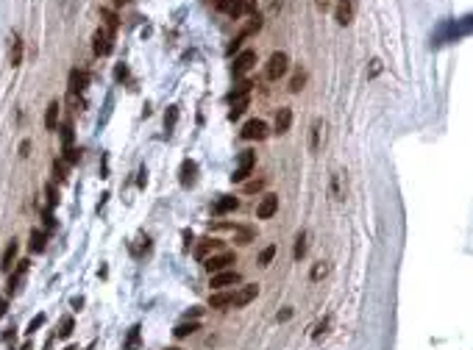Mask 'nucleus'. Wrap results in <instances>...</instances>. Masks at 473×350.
Segmentation results:
<instances>
[{
  "label": "nucleus",
  "instance_id": "34",
  "mask_svg": "<svg viewBox=\"0 0 473 350\" xmlns=\"http://www.w3.org/2000/svg\"><path fill=\"white\" fill-rule=\"evenodd\" d=\"M62 142H64V147L73 145V122H64V128H62Z\"/></svg>",
  "mask_w": 473,
  "mask_h": 350
},
{
  "label": "nucleus",
  "instance_id": "7",
  "mask_svg": "<svg viewBox=\"0 0 473 350\" xmlns=\"http://www.w3.org/2000/svg\"><path fill=\"white\" fill-rule=\"evenodd\" d=\"M256 64V53L253 50H242L240 56L234 58V64H231V73H234V78H242V75L248 73V70Z\"/></svg>",
  "mask_w": 473,
  "mask_h": 350
},
{
  "label": "nucleus",
  "instance_id": "44",
  "mask_svg": "<svg viewBox=\"0 0 473 350\" xmlns=\"http://www.w3.org/2000/svg\"><path fill=\"white\" fill-rule=\"evenodd\" d=\"M370 64H373V67H370V75H378V73H381V61H378V58H373Z\"/></svg>",
  "mask_w": 473,
  "mask_h": 350
},
{
  "label": "nucleus",
  "instance_id": "4",
  "mask_svg": "<svg viewBox=\"0 0 473 350\" xmlns=\"http://www.w3.org/2000/svg\"><path fill=\"white\" fill-rule=\"evenodd\" d=\"M228 264H234V253L231 250H223V253H212V256L203 259V267L215 275V272L228 270Z\"/></svg>",
  "mask_w": 473,
  "mask_h": 350
},
{
  "label": "nucleus",
  "instance_id": "17",
  "mask_svg": "<svg viewBox=\"0 0 473 350\" xmlns=\"http://www.w3.org/2000/svg\"><path fill=\"white\" fill-rule=\"evenodd\" d=\"M14 259H17V239H11L9 245H6V250H3V259H0V270H3V272H11V264H14Z\"/></svg>",
  "mask_w": 473,
  "mask_h": 350
},
{
  "label": "nucleus",
  "instance_id": "19",
  "mask_svg": "<svg viewBox=\"0 0 473 350\" xmlns=\"http://www.w3.org/2000/svg\"><path fill=\"white\" fill-rule=\"evenodd\" d=\"M223 247V242H217V239H200V245H198V250H195V256L203 262L209 253H215V250H220Z\"/></svg>",
  "mask_w": 473,
  "mask_h": 350
},
{
  "label": "nucleus",
  "instance_id": "29",
  "mask_svg": "<svg viewBox=\"0 0 473 350\" xmlns=\"http://www.w3.org/2000/svg\"><path fill=\"white\" fill-rule=\"evenodd\" d=\"M126 350H139V325H134L131 331H128V339H126V345H123Z\"/></svg>",
  "mask_w": 473,
  "mask_h": 350
},
{
  "label": "nucleus",
  "instance_id": "13",
  "mask_svg": "<svg viewBox=\"0 0 473 350\" xmlns=\"http://www.w3.org/2000/svg\"><path fill=\"white\" fill-rule=\"evenodd\" d=\"M179 181H181V186H195V181H198V164H195L192 158H187V162L181 164Z\"/></svg>",
  "mask_w": 473,
  "mask_h": 350
},
{
  "label": "nucleus",
  "instance_id": "12",
  "mask_svg": "<svg viewBox=\"0 0 473 350\" xmlns=\"http://www.w3.org/2000/svg\"><path fill=\"white\" fill-rule=\"evenodd\" d=\"M323 142H326V125H323V120H315L309 128V150L317 153L323 147Z\"/></svg>",
  "mask_w": 473,
  "mask_h": 350
},
{
  "label": "nucleus",
  "instance_id": "41",
  "mask_svg": "<svg viewBox=\"0 0 473 350\" xmlns=\"http://www.w3.org/2000/svg\"><path fill=\"white\" fill-rule=\"evenodd\" d=\"M53 225H56V219H53L50 209H47V211H45V228H47V231H53Z\"/></svg>",
  "mask_w": 473,
  "mask_h": 350
},
{
  "label": "nucleus",
  "instance_id": "38",
  "mask_svg": "<svg viewBox=\"0 0 473 350\" xmlns=\"http://www.w3.org/2000/svg\"><path fill=\"white\" fill-rule=\"evenodd\" d=\"M262 186H264V181H262V178H256V181H248V183H245V192L253 195V192H259Z\"/></svg>",
  "mask_w": 473,
  "mask_h": 350
},
{
  "label": "nucleus",
  "instance_id": "45",
  "mask_svg": "<svg viewBox=\"0 0 473 350\" xmlns=\"http://www.w3.org/2000/svg\"><path fill=\"white\" fill-rule=\"evenodd\" d=\"M326 328H329V317H326V320H323V323H320V325H317V331H315V336H320V334H326Z\"/></svg>",
  "mask_w": 473,
  "mask_h": 350
},
{
  "label": "nucleus",
  "instance_id": "27",
  "mask_svg": "<svg viewBox=\"0 0 473 350\" xmlns=\"http://www.w3.org/2000/svg\"><path fill=\"white\" fill-rule=\"evenodd\" d=\"M326 275H329V262H317L309 272V281H320V278H326Z\"/></svg>",
  "mask_w": 473,
  "mask_h": 350
},
{
  "label": "nucleus",
  "instance_id": "47",
  "mask_svg": "<svg viewBox=\"0 0 473 350\" xmlns=\"http://www.w3.org/2000/svg\"><path fill=\"white\" fill-rule=\"evenodd\" d=\"M145 183H147V170L142 167V170H139V186H145Z\"/></svg>",
  "mask_w": 473,
  "mask_h": 350
},
{
  "label": "nucleus",
  "instance_id": "10",
  "mask_svg": "<svg viewBox=\"0 0 473 350\" xmlns=\"http://www.w3.org/2000/svg\"><path fill=\"white\" fill-rule=\"evenodd\" d=\"M279 211V195H264L262 200H259V206H256V217L259 219H270Z\"/></svg>",
  "mask_w": 473,
  "mask_h": 350
},
{
  "label": "nucleus",
  "instance_id": "16",
  "mask_svg": "<svg viewBox=\"0 0 473 350\" xmlns=\"http://www.w3.org/2000/svg\"><path fill=\"white\" fill-rule=\"evenodd\" d=\"M289 125H292V109L281 106V109L276 111V122H273V128H276V134H287V131H289Z\"/></svg>",
  "mask_w": 473,
  "mask_h": 350
},
{
  "label": "nucleus",
  "instance_id": "40",
  "mask_svg": "<svg viewBox=\"0 0 473 350\" xmlns=\"http://www.w3.org/2000/svg\"><path fill=\"white\" fill-rule=\"evenodd\" d=\"M42 323H45V314H39L37 320H31V325H28V334H34V331H37V328H39V325H42Z\"/></svg>",
  "mask_w": 473,
  "mask_h": 350
},
{
  "label": "nucleus",
  "instance_id": "42",
  "mask_svg": "<svg viewBox=\"0 0 473 350\" xmlns=\"http://www.w3.org/2000/svg\"><path fill=\"white\" fill-rule=\"evenodd\" d=\"M126 75H128V70H126V64H120V67H117V70H114V78H117V81H123V78H126Z\"/></svg>",
  "mask_w": 473,
  "mask_h": 350
},
{
  "label": "nucleus",
  "instance_id": "30",
  "mask_svg": "<svg viewBox=\"0 0 473 350\" xmlns=\"http://www.w3.org/2000/svg\"><path fill=\"white\" fill-rule=\"evenodd\" d=\"M175 120H179V106H170L167 114H164V128H167V134L175 128Z\"/></svg>",
  "mask_w": 473,
  "mask_h": 350
},
{
  "label": "nucleus",
  "instance_id": "32",
  "mask_svg": "<svg viewBox=\"0 0 473 350\" xmlns=\"http://www.w3.org/2000/svg\"><path fill=\"white\" fill-rule=\"evenodd\" d=\"M273 256H276V245L264 247V250L259 253V264H262V267H270V262H273Z\"/></svg>",
  "mask_w": 473,
  "mask_h": 350
},
{
  "label": "nucleus",
  "instance_id": "20",
  "mask_svg": "<svg viewBox=\"0 0 473 350\" xmlns=\"http://www.w3.org/2000/svg\"><path fill=\"white\" fill-rule=\"evenodd\" d=\"M58 109H62V106H58V100H50V103H47V111H45V128H47V131H56Z\"/></svg>",
  "mask_w": 473,
  "mask_h": 350
},
{
  "label": "nucleus",
  "instance_id": "1",
  "mask_svg": "<svg viewBox=\"0 0 473 350\" xmlns=\"http://www.w3.org/2000/svg\"><path fill=\"white\" fill-rule=\"evenodd\" d=\"M289 70V56L284 50H279V53H273V56L268 58V67H264V78L268 81H279L284 73Z\"/></svg>",
  "mask_w": 473,
  "mask_h": 350
},
{
  "label": "nucleus",
  "instance_id": "21",
  "mask_svg": "<svg viewBox=\"0 0 473 350\" xmlns=\"http://www.w3.org/2000/svg\"><path fill=\"white\" fill-rule=\"evenodd\" d=\"M306 256V231H301L298 236H295V247H292V259L295 262H301V259Z\"/></svg>",
  "mask_w": 473,
  "mask_h": 350
},
{
  "label": "nucleus",
  "instance_id": "26",
  "mask_svg": "<svg viewBox=\"0 0 473 350\" xmlns=\"http://www.w3.org/2000/svg\"><path fill=\"white\" fill-rule=\"evenodd\" d=\"M304 84H306V73H304V70H298V73L292 75V81H289V92L298 94L301 89H304Z\"/></svg>",
  "mask_w": 473,
  "mask_h": 350
},
{
  "label": "nucleus",
  "instance_id": "28",
  "mask_svg": "<svg viewBox=\"0 0 473 350\" xmlns=\"http://www.w3.org/2000/svg\"><path fill=\"white\" fill-rule=\"evenodd\" d=\"M251 86H253L251 81H242V84H236V86L231 89V94H228V98H231V100H242L248 92H251Z\"/></svg>",
  "mask_w": 473,
  "mask_h": 350
},
{
  "label": "nucleus",
  "instance_id": "23",
  "mask_svg": "<svg viewBox=\"0 0 473 350\" xmlns=\"http://www.w3.org/2000/svg\"><path fill=\"white\" fill-rule=\"evenodd\" d=\"M236 206H240V203H236V198H220V200L215 203V214H226V211H234Z\"/></svg>",
  "mask_w": 473,
  "mask_h": 350
},
{
  "label": "nucleus",
  "instance_id": "24",
  "mask_svg": "<svg viewBox=\"0 0 473 350\" xmlns=\"http://www.w3.org/2000/svg\"><path fill=\"white\" fill-rule=\"evenodd\" d=\"M31 253H42L45 250V234L42 231H31V242H28Z\"/></svg>",
  "mask_w": 473,
  "mask_h": 350
},
{
  "label": "nucleus",
  "instance_id": "31",
  "mask_svg": "<svg viewBox=\"0 0 473 350\" xmlns=\"http://www.w3.org/2000/svg\"><path fill=\"white\" fill-rule=\"evenodd\" d=\"M100 17L106 20V31H111V34H114V31H117V14H114V11H109V9H100Z\"/></svg>",
  "mask_w": 473,
  "mask_h": 350
},
{
  "label": "nucleus",
  "instance_id": "9",
  "mask_svg": "<svg viewBox=\"0 0 473 350\" xmlns=\"http://www.w3.org/2000/svg\"><path fill=\"white\" fill-rule=\"evenodd\" d=\"M240 136H242V139H248V142L264 139V136H268V125H264V120H248L245 125H242Z\"/></svg>",
  "mask_w": 473,
  "mask_h": 350
},
{
  "label": "nucleus",
  "instance_id": "49",
  "mask_svg": "<svg viewBox=\"0 0 473 350\" xmlns=\"http://www.w3.org/2000/svg\"><path fill=\"white\" fill-rule=\"evenodd\" d=\"M6 308H9V300H6V298H0V317L6 314Z\"/></svg>",
  "mask_w": 473,
  "mask_h": 350
},
{
  "label": "nucleus",
  "instance_id": "6",
  "mask_svg": "<svg viewBox=\"0 0 473 350\" xmlns=\"http://www.w3.org/2000/svg\"><path fill=\"white\" fill-rule=\"evenodd\" d=\"M329 195H331L334 203H342V200H345V173L334 170V173L329 175Z\"/></svg>",
  "mask_w": 473,
  "mask_h": 350
},
{
  "label": "nucleus",
  "instance_id": "11",
  "mask_svg": "<svg viewBox=\"0 0 473 350\" xmlns=\"http://www.w3.org/2000/svg\"><path fill=\"white\" fill-rule=\"evenodd\" d=\"M353 11H357V3L353 0H337V9H334V20L340 25H348L353 20Z\"/></svg>",
  "mask_w": 473,
  "mask_h": 350
},
{
  "label": "nucleus",
  "instance_id": "36",
  "mask_svg": "<svg viewBox=\"0 0 473 350\" xmlns=\"http://www.w3.org/2000/svg\"><path fill=\"white\" fill-rule=\"evenodd\" d=\"M70 334H73V320L64 317V320H62V331H58V336H62V339H67Z\"/></svg>",
  "mask_w": 473,
  "mask_h": 350
},
{
  "label": "nucleus",
  "instance_id": "15",
  "mask_svg": "<svg viewBox=\"0 0 473 350\" xmlns=\"http://www.w3.org/2000/svg\"><path fill=\"white\" fill-rule=\"evenodd\" d=\"M9 64L11 67H20L22 64V39H20V34H11V39H9Z\"/></svg>",
  "mask_w": 473,
  "mask_h": 350
},
{
  "label": "nucleus",
  "instance_id": "37",
  "mask_svg": "<svg viewBox=\"0 0 473 350\" xmlns=\"http://www.w3.org/2000/svg\"><path fill=\"white\" fill-rule=\"evenodd\" d=\"M45 192H47V209H53V206L58 203V195H56V189H53V183H47Z\"/></svg>",
  "mask_w": 473,
  "mask_h": 350
},
{
  "label": "nucleus",
  "instance_id": "25",
  "mask_svg": "<svg viewBox=\"0 0 473 350\" xmlns=\"http://www.w3.org/2000/svg\"><path fill=\"white\" fill-rule=\"evenodd\" d=\"M200 325L198 323H181V325H175V331H173V336L175 339H184V336H189V334H195Z\"/></svg>",
  "mask_w": 473,
  "mask_h": 350
},
{
  "label": "nucleus",
  "instance_id": "46",
  "mask_svg": "<svg viewBox=\"0 0 473 350\" xmlns=\"http://www.w3.org/2000/svg\"><path fill=\"white\" fill-rule=\"evenodd\" d=\"M28 150H31V142H22V145H20V156H28Z\"/></svg>",
  "mask_w": 473,
  "mask_h": 350
},
{
  "label": "nucleus",
  "instance_id": "14",
  "mask_svg": "<svg viewBox=\"0 0 473 350\" xmlns=\"http://www.w3.org/2000/svg\"><path fill=\"white\" fill-rule=\"evenodd\" d=\"M259 295V287L256 283H251V287H242L236 289V292H231V306H248L253 298Z\"/></svg>",
  "mask_w": 473,
  "mask_h": 350
},
{
  "label": "nucleus",
  "instance_id": "18",
  "mask_svg": "<svg viewBox=\"0 0 473 350\" xmlns=\"http://www.w3.org/2000/svg\"><path fill=\"white\" fill-rule=\"evenodd\" d=\"M86 84H90V73H84V70L70 73V92H81V89H86Z\"/></svg>",
  "mask_w": 473,
  "mask_h": 350
},
{
  "label": "nucleus",
  "instance_id": "8",
  "mask_svg": "<svg viewBox=\"0 0 473 350\" xmlns=\"http://www.w3.org/2000/svg\"><path fill=\"white\" fill-rule=\"evenodd\" d=\"M242 281V275L236 270H223V272H215L212 275V287L220 292V289H228V287H236V283Z\"/></svg>",
  "mask_w": 473,
  "mask_h": 350
},
{
  "label": "nucleus",
  "instance_id": "39",
  "mask_svg": "<svg viewBox=\"0 0 473 350\" xmlns=\"http://www.w3.org/2000/svg\"><path fill=\"white\" fill-rule=\"evenodd\" d=\"M70 103H73L75 106V109H84V98H78V92H70Z\"/></svg>",
  "mask_w": 473,
  "mask_h": 350
},
{
  "label": "nucleus",
  "instance_id": "35",
  "mask_svg": "<svg viewBox=\"0 0 473 350\" xmlns=\"http://www.w3.org/2000/svg\"><path fill=\"white\" fill-rule=\"evenodd\" d=\"M53 173H56V178L58 181H64V173H67V162H64V158H58V162H53Z\"/></svg>",
  "mask_w": 473,
  "mask_h": 350
},
{
  "label": "nucleus",
  "instance_id": "3",
  "mask_svg": "<svg viewBox=\"0 0 473 350\" xmlns=\"http://www.w3.org/2000/svg\"><path fill=\"white\" fill-rule=\"evenodd\" d=\"M253 164H256V153L253 150H242L240 156H236V170H234L231 181L234 183H245L248 175H251V170H253Z\"/></svg>",
  "mask_w": 473,
  "mask_h": 350
},
{
  "label": "nucleus",
  "instance_id": "2",
  "mask_svg": "<svg viewBox=\"0 0 473 350\" xmlns=\"http://www.w3.org/2000/svg\"><path fill=\"white\" fill-rule=\"evenodd\" d=\"M217 9L231 14V17L256 14V0H217Z\"/></svg>",
  "mask_w": 473,
  "mask_h": 350
},
{
  "label": "nucleus",
  "instance_id": "22",
  "mask_svg": "<svg viewBox=\"0 0 473 350\" xmlns=\"http://www.w3.org/2000/svg\"><path fill=\"white\" fill-rule=\"evenodd\" d=\"M209 306L212 308H223V306H231V292H215L212 295V300H209Z\"/></svg>",
  "mask_w": 473,
  "mask_h": 350
},
{
  "label": "nucleus",
  "instance_id": "48",
  "mask_svg": "<svg viewBox=\"0 0 473 350\" xmlns=\"http://www.w3.org/2000/svg\"><path fill=\"white\" fill-rule=\"evenodd\" d=\"M289 317H292V308H284V311L279 314V320H281V323H284V320H289Z\"/></svg>",
  "mask_w": 473,
  "mask_h": 350
},
{
  "label": "nucleus",
  "instance_id": "33",
  "mask_svg": "<svg viewBox=\"0 0 473 350\" xmlns=\"http://www.w3.org/2000/svg\"><path fill=\"white\" fill-rule=\"evenodd\" d=\"M245 109H248V100H245V98H242V100H234V109L228 111V117H231V120H240Z\"/></svg>",
  "mask_w": 473,
  "mask_h": 350
},
{
  "label": "nucleus",
  "instance_id": "43",
  "mask_svg": "<svg viewBox=\"0 0 473 350\" xmlns=\"http://www.w3.org/2000/svg\"><path fill=\"white\" fill-rule=\"evenodd\" d=\"M315 6H317L320 11H329V9H331V0H315Z\"/></svg>",
  "mask_w": 473,
  "mask_h": 350
},
{
  "label": "nucleus",
  "instance_id": "5",
  "mask_svg": "<svg viewBox=\"0 0 473 350\" xmlns=\"http://www.w3.org/2000/svg\"><path fill=\"white\" fill-rule=\"evenodd\" d=\"M111 39H114V34H111V31L98 28V31H95V37H92L95 56H109V53H111Z\"/></svg>",
  "mask_w": 473,
  "mask_h": 350
}]
</instances>
